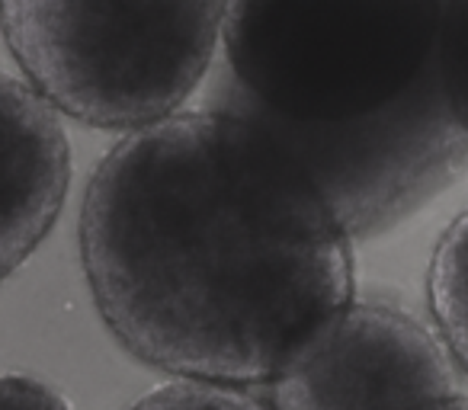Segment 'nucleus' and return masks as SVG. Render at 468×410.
<instances>
[{"instance_id": "nucleus-1", "label": "nucleus", "mask_w": 468, "mask_h": 410, "mask_svg": "<svg viewBox=\"0 0 468 410\" xmlns=\"http://www.w3.org/2000/svg\"><path fill=\"white\" fill-rule=\"evenodd\" d=\"M78 250L112 340L174 382L267 388L356 299L331 205L212 106L129 131L97 163Z\"/></svg>"}, {"instance_id": "nucleus-2", "label": "nucleus", "mask_w": 468, "mask_h": 410, "mask_svg": "<svg viewBox=\"0 0 468 410\" xmlns=\"http://www.w3.org/2000/svg\"><path fill=\"white\" fill-rule=\"evenodd\" d=\"M449 0H225L208 106L270 142L353 241L468 173L446 93Z\"/></svg>"}, {"instance_id": "nucleus-3", "label": "nucleus", "mask_w": 468, "mask_h": 410, "mask_svg": "<svg viewBox=\"0 0 468 410\" xmlns=\"http://www.w3.org/2000/svg\"><path fill=\"white\" fill-rule=\"evenodd\" d=\"M221 16L225 0H4V42L61 116L129 135L183 112Z\"/></svg>"}, {"instance_id": "nucleus-4", "label": "nucleus", "mask_w": 468, "mask_h": 410, "mask_svg": "<svg viewBox=\"0 0 468 410\" xmlns=\"http://www.w3.org/2000/svg\"><path fill=\"white\" fill-rule=\"evenodd\" d=\"M459 391L468 382L440 331L388 299H353L267 384L273 410H417Z\"/></svg>"}, {"instance_id": "nucleus-5", "label": "nucleus", "mask_w": 468, "mask_h": 410, "mask_svg": "<svg viewBox=\"0 0 468 410\" xmlns=\"http://www.w3.org/2000/svg\"><path fill=\"white\" fill-rule=\"evenodd\" d=\"M4 122V276L29 260L55 228L71 186V144L61 112L23 78L0 80Z\"/></svg>"}, {"instance_id": "nucleus-6", "label": "nucleus", "mask_w": 468, "mask_h": 410, "mask_svg": "<svg viewBox=\"0 0 468 410\" xmlns=\"http://www.w3.org/2000/svg\"><path fill=\"white\" fill-rule=\"evenodd\" d=\"M427 308L468 382V209L436 241L427 267Z\"/></svg>"}, {"instance_id": "nucleus-7", "label": "nucleus", "mask_w": 468, "mask_h": 410, "mask_svg": "<svg viewBox=\"0 0 468 410\" xmlns=\"http://www.w3.org/2000/svg\"><path fill=\"white\" fill-rule=\"evenodd\" d=\"M129 410H273L267 394L250 388H218V384L174 382L144 394Z\"/></svg>"}, {"instance_id": "nucleus-8", "label": "nucleus", "mask_w": 468, "mask_h": 410, "mask_svg": "<svg viewBox=\"0 0 468 410\" xmlns=\"http://www.w3.org/2000/svg\"><path fill=\"white\" fill-rule=\"evenodd\" d=\"M442 74H446L449 103H452L462 129L468 131V0H449Z\"/></svg>"}, {"instance_id": "nucleus-9", "label": "nucleus", "mask_w": 468, "mask_h": 410, "mask_svg": "<svg viewBox=\"0 0 468 410\" xmlns=\"http://www.w3.org/2000/svg\"><path fill=\"white\" fill-rule=\"evenodd\" d=\"M0 410H74V404L42 378L7 375L0 384Z\"/></svg>"}, {"instance_id": "nucleus-10", "label": "nucleus", "mask_w": 468, "mask_h": 410, "mask_svg": "<svg viewBox=\"0 0 468 410\" xmlns=\"http://www.w3.org/2000/svg\"><path fill=\"white\" fill-rule=\"evenodd\" d=\"M417 410H468V391H459V394L440 397V401H430Z\"/></svg>"}]
</instances>
